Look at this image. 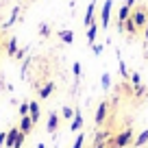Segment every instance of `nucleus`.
Segmentation results:
<instances>
[{"label":"nucleus","instance_id":"1","mask_svg":"<svg viewBox=\"0 0 148 148\" xmlns=\"http://www.w3.org/2000/svg\"><path fill=\"white\" fill-rule=\"evenodd\" d=\"M133 129H131V126H126V129H122L120 133L116 135V137H111L109 142H107V146L109 148H126V146H131V144H133Z\"/></svg>","mask_w":148,"mask_h":148},{"label":"nucleus","instance_id":"2","mask_svg":"<svg viewBox=\"0 0 148 148\" xmlns=\"http://www.w3.org/2000/svg\"><path fill=\"white\" fill-rule=\"evenodd\" d=\"M131 18H133V22H135V26H137V31L139 28H144L148 24V9L146 7H135L133 11H131Z\"/></svg>","mask_w":148,"mask_h":148},{"label":"nucleus","instance_id":"3","mask_svg":"<svg viewBox=\"0 0 148 148\" xmlns=\"http://www.w3.org/2000/svg\"><path fill=\"white\" fill-rule=\"evenodd\" d=\"M111 7H113V0H105V2H102V9H100V28H109Z\"/></svg>","mask_w":148,"mask_h":148},{"label":"nucleus","instance_id":"4","mask_svg":"<svg viewBox=\"0 0 148 148\" xmlns=\"http://www.w3.org/2000/svg\"><path fill=\"white\" fill-rule=\"evenodd\" d=\"M107 109H109V102L102 100L100 105H98V109H96V116H94L96 126H100V124H105V122H107Z\"/></svg>","mask_w":148,"mask_h":148},{"label":"nucleus","instance_id":"5","mask_svg":"<svg viewBox=\"0 0 148 148\" xmlns=\"http://www.w3.org/2000/svg\"><path fill=\"white\" fill-rule=\"evenodd\" d=\"M94 13H96V0H92L87 5V9H85V18H83V26L85 28H89L96 20H94Z\"/></svg>","mask_w":148,"mask_h":148},{"label":"nucleus","instance_id":"6","mask_svg":"<svg viewBox=\"0 0 148 148\" xmlns=\"http://www.w3.org/2000/svg\"><path fill=\"white\" fill-rule=\"evenodd\" d=\"M28 116H31V120L35 122H39V118H42V109H39V102L37 100H31L28 102Z\"/></svg>","mask_w":148,"mask_h":148},{"label":"nucleus","instance_id":"7","mask_svg":"<svg viewBox=\"0 0 148 148\" xmlns=\"http://www.w3.org/2000/svg\"><path fill=\"white\" fill-rule=\"evenodd\" d=\"M57 129H59V116H57L55 111H52V113H48L46 131H48V133H52V135H55V133H57Z\"/></svg>","mask_w":148,"mask_h":148},{"label":"nucleus","instance_id":"8","mask_svg":"<svg viewBox=\"0 0 148 148\" xmlns=\"http://www.w3.org/2000/svg\"><path fill=\"white\" fill-rule=\"evenodd\" d=\"M20 131H22L24 135H28L33 129H35V122L31 120V116H24V118H20V126H18Z\"/></svg>","mask_w":148,"mask_h":148},{"label":"nucleus","instance_id":"9","mask_svg":"<svg viewBox=\"0 0 148 148\" xmlns=\"http://www.w3.org/2000/svg\"><path fill=\"white\" fill-rule=\"evenodd\" d=\"M83 129V113H81L79 109H74V118H72V124H70V131L72 133H76V131Z\"/></svg>","mask_w":148,"mask_h":148},{"label":"nucleus","instance_id":"10","mask_svg":"<svg viewBox=\"0 0 148 148\" xmlns=\"http://www.w3.org/2000/svg\"><path fill=\"white\" fill-rule=\"evenodd\" d=\"M52 92H55V81H48L44 87H39V98H42V100H48Z\"/></svg>","mask_w":148,"mask_h":148},{"label":"nucleus","instance_id":"11","mask_svg":"<svg viewBox=\"0 0 148 148\" xmlns=\"http://www.w3.org/2000/svg\"><path fill=\"white\" fill-rule=\"evenodd\" d=\"M146 142H148V129L142 131V133L133 139V144H131V146H133V148H144V146H146Z\"/></svg>","mask_w":148,"mask_h":148},{"label":"nucleus","instance_id":"12","mask_svg":"<svg viewBox=\"0 0 148 148\" xmlns=\"http://www.w3.org/2000/svg\"><path fill=\"white\" fill-rule=\"evenodd\" d=\"M98 28H100V22H94L92 26L87 28V42H89V46H92V44H96V35H98Z\"/></svg>","mask_w":148,"mask_h":148},{"label":"nucleus","instance_id":"13","mask_svg":"<svg viewBox=\"0 0 148 148\" xmlns=\"http://www.w3.org/2000/svg\"><path fill=\"white\" fill-rule=\"evenodd\" d=\"M131 11H133V9H131V7H126V5H122V7H120V9H118V22H120V24H124V22H126V20H129V18H131Z\"/></svg>","mask_w":148,"mask_h":148},{"label":"nucleus","instance_id":"14","mask_svg":"<svg viewBox=\"0 0 148 148\" xmlns=\"http://www.w3.org/2000/svg\"><path fill=\"white\" fill-rule=\"evenodd\" d=\"M59 37H61V42H65L68 46H72V44H74V33L70 31V28H63V31H59Z\"/></svg>","mask_w":148,"mask_h":148},{"label":"nucleus","instance_id":"15","mask_svg":"<svg viewBox=\"0 0 148 148\" xmlns=\"http://www.w3.org/2000/svg\"><path fill=\"white\" fill-rule=\"evenodd\" d=\"M116 55H118V65H120V76H122V79H129V76H131V74H129V70H126V63H124V61H122V57H120V52H116Z\"/></svg>","mask_w":148,"mask_h":148},{"label":"nucleus","instance_id":"16","mask_svg":"<svg viewBox=\"0 0 148 148\" xmlns=\"http://www.w3.org/2000/svg\"><path fill=\"white\" fill-rule=\"evenodd\" d=\"M124 33H129V35H135V33H137V26H135L133 18H129V20L124 22Z\"/></svg>","mask_w":148,"mask_h":148},{"label":"nucleus","instance_id":"17","mask_svg":"<svg viewBox=\"0 0 148 148\" xmlns=\"http://www.w3.org/2000/svg\"><path fill=\"white\" fill-rule=\"evenodd\" d=\"M129 81L133 83V87H137V85H142V76H139V72H131V76H129Z\"/></svg>","mask_w":148,"mask_h":148},{"label":"nucleus","instance_id":"18","mask_svg":"<svg viewBox=\"0 0 148 148\" xmlns=\"http://www.w3.org/2000/svg\"><path fill=\"white\" fill-rule=\"evenodd\" d=\"M100 85H102V89H109V87H111V74H109V72H105V74H102Z\"/></svg>","mask_w":148,"mask_h":148},{"label":"nucleus","instance_id":"19","mask_svg":"<svg viewBox=\"0 0 148 148\" xmlns=\"http://www.w3.org/2000/svg\"><path fill=\"white\" fill-rule=\"evenodd\" d=\"M61 116H63L65 120H72V118H74V109H72V107H68V105H65L63 109H61Z\"/></svg>","mask_w":148,"mask_h":148},{"label":"nucleus","instance_id":"20","mask_svg":"<svg viewBox=\"0 0 148 148\" xmlns=\"http://www.w3.org/2000/svg\"><path fill=\"white\" fill-rule=\"evenodd\" d=\"M83 144H85V133H79L76 139H74V144H72V148H83Z\"/></svg>","mask_w":148,"mask_h":148},{"label":"nucleus","instance_id":"21","mask_svg":"<svg viewBox=\"0 0 148 148\" xmlns=\"http://www.w3.org/2000/svg\"><path fill=\"white\" fill-rule=\"evenodd\" d=\"M72 74H74V79H76V81L81 79V63H79V61H74V63H72Z\"/></svg>","mask_w":148,"mask_h":148},{"label":"nucleus","instance_id":"22","mask_svg":"<svg viewBox=\"0 0 148 148\" xmlns=\"http://www.w3.org/2000/svg\"><path fill=\"white\" fill-rule=\"evenodd\" d=\"M24 139H26V135L20 131V133H18V139H15V144H13V148H22V146H24Z\"/></svg>","mask_w":148,"mask_h":148},{"label":"nucleus","instance_id":"23","mask_svg":"<svg viewBox=\"0 0 148 148\" xmlns=\"http://www.w3.org/2000/svg\"><path fill=\"white\" fill-rule=\"evenodd\" d=\"M39 35H42V37H48V35H50V26H48V24H39Z\"/></svg>","mask_w":148,"mask_h":148},{"label":"nucleus","instance_id":"24","mask_svg":"<svg viewBox=\"0 0 148 148\" xmlns=\"http://www.w3.org/2000/svg\"><path fill=\"white\" fill-rule=\"evenodd\" d=\"M7 50H9V55H11V57H13L15 52H18V42H15V37L9 42V48H7Z\"/></svg>","mask_w":148,"mask_h":148},{"label":"nucleus","instance_id":"25","mask_svg":"<svg viewBox=\"0 0 148 148\" xmlns=\"http://www.w3.org/2000/svg\"><path fill=\"white\" fill-rule=\"evenodd\" d=\"M92 50H94V55H102L105 46H102V44H92Z\"/></svg>","mask_w":148,"mask_h":148},{"label":"nucleus","instance_id":"26","mask_svg":"<svg viewBox=\"0 0 148 148\" xmlns=\"http://www.w3.org/2000/svg\"><path fill=\"white\" fill-rule=\"evenodd\" d=\"M24 116H28V102H22V105H20V118H24Z\"/></svg>","mask_w":148,"mask_h":148},{"label":"nucleus","instance_id":"27","mask_svg":"<svg viewBox=\"0 0 148 148\" xmlns=\"http://www.w3.org/2000/svg\"><path fill=\"white\" fill-rule=\"evenodd\" d=\"M144 94H146V87H144V85H137V87H135V96H137V98H142Z\"/></svg>","mask_w":148,"mask_h":148},{"label":"nucleus","instance_id":"28","mask_svg":"<svg viewBox=\"0 0 148 148\" xmlns=\"http://www.w3.org/2000/svg\"><path fill=\"white\" fill-rule=\"evenodd\" d=\"M5 142H7V133H0V148L5 146Z\"/></svg>","mask_w":148,"mask_h":148},{"label":"nucleus","instance_id":"29","mask_svg":"<svg viewBox=\"0 0 148 148\" xmlns=\"http://www.w3.org/2000/svg\"><path fill=\"white\" fill-rule=\"evenodd\" d=\"M124 5H126V7H131V9H133V7H135V0H126Z\"/></svg>","mask_w":148,"mask_h":148},{"label":"nucleus","instance_id":"30","mask_svg":"<svg viewBox=\"0 0 148 148\" xmlns=\"http://www.w3.org/2000/svg\"><path fill=\"white\" fill-rule=\"evenodd\" d=\"M144 39H146V42H148V24H146V26H144Z\"/></svg>","mask_w":148,"mask_h":148},{"label":"nucleus","instance_id":"31","mask_svg":"<svg viewBox=\"0 0 148 148\" xmlns=\"http://www.w3.org/2000/svg\"><path fill=\"white\" fill-rule=\"evenodd\" d=\"M37 148H46V146H44V144H42V142H39V144H37Z\"/></svg>","mask_w":148,"mask_h":148}]
</instances>
